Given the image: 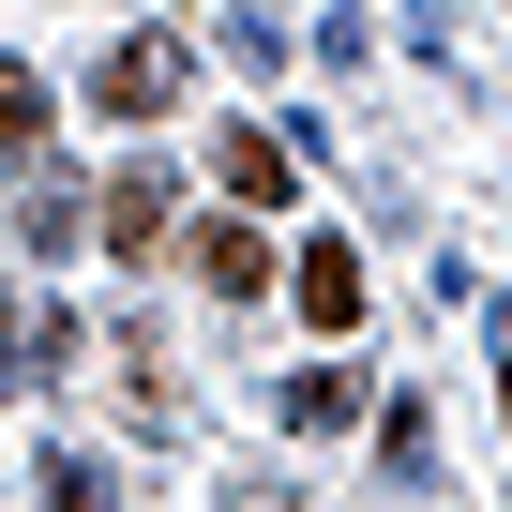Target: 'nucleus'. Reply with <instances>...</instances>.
<instances>
[{
  "mask_svg": "<svg viewBox=\"0 0 512 512\" xmlns=\"http://www.w3.org/2000/svg\"><path fill=\"white\" fill-rule=\"evenodd\" d=\"M181 91H196V61H181V31H121V46L91 61V106H106V121H166Z\"/></svg>",
  "mask_w": 512,
  "mask_h": 512,
  "instance_id": "1",
  "label": "nucleus"
},
{
  "mask_svg": "<svg viewBox=\"0 0 512 512\" xmlns=\"http://www.w3.org/2000/svg\"><path fill=\"white\" fill-rule=\"evenodd\" d=\"M91 196H106L91 226H106L121 256H151V241H166V211H181V181H151V166H136V181H91Z\"/></svg>",
  "mask_w": 512,
  "mask_h": 512,
  "instance_id": "2",
  "label": "nucleus"
},
{
  "mask_svg": "<svg viewBox=\"0 0 512 512\" xmlns=\"http://www.w3.org/2000/svg\"><path fill=\"white\" fill-rule=\"evenodd\" d=\"M196 287H226V302H256V287H272V241H256L241 211H226V226H196Z\"/></svg>",
  "mask_w": 512,
  "mask_h": 512,
  "instance_id": "3",
  "label": "nucleus"
},
{
  "mask_svg": "<svg viewBox=\"0 0 512 512\" xmlns=\"http://www.w3.org/2000/svg\"><path fill=\"white\" fill-rule=\"evenodd\" d=\"M287 287H302L317 332H347V317H362V256H347V241H302V272H287Z\"/></svg>",
  "mask_w": 512,
  "mask_h": 512,
  "instance_id": "4",
  "label": "nucleus"
},
{
  "mask_svg": "<svg viewBox=\"0 0 512 512\" xmlns=\"http://www.w3.org/2000/svg\"><path fill=\"white\" fill-rule=\"evenodd\" d=\"M16 241H31V256H61V241H91V181H61V166H46V181L16 196Z\"/></svg>",
  "mask_w": 512,
  "mask_h": 512,
  "instance_id": "5",
  "label": "nucleus"
},
{
  "mask_svg": "<svg viewBox=\"0 0 512 512\" xmlns=\"http://www.w3.org/2000/svg\"><path fill=\"white\" fill-rule=\"evenodd\" d=\"M211 181L272 211V196H287V136H256V121H226V151H211Z\"/></svg>",
  "mask_w": 512,
  "mask_h": 512,
  "instance_id": "6",
  "label": "nucleus"
},
{
  "mask_svg": "<svg viewBox=\"0 0 512 512\" xmlns=\"http://www.w3.org/2000/svg\"><path fill=\"white\" fill-rule=\"evenodd\" d=\"M31 136H46V76H31V61H0V151H31Z\"/></svg>",
  "mask_w": 512,
  "mask_h": 512,
  "instance_id": "7",
  "label": "nucleus"
},
{
  "mask_svg": "<svg viewBox=\"0 0 512 512\" xmlns=\"http://www.w3.org/2000/svg\"><path fill=\"white\" fill-rule=\"evenodd\" d=\"M287 422H302V437H332V422H362V392H347V377H287Z\"/></svg>",
  "mask_w": 512,
  "mask_h": 512,
  "instance_id": "8",
  "label": "nucleus"
},
{
  "mask_svg": "<svg viewBox=\"0 0 512 512\" xmlns=\"http://www.w3.org/2000/svg\"><path fill=\"white\" fill-rule=\"evenodd\" d=\"M46 512H106V467L91 452H46Z\"/></svg>",
  "mask_w": 512,
  "mask_h": 512,
  "instance_id": "9",
  "label": "nucleus"
},
{
  "mask_svg": "<svg viewBox=\"0 0 512 512\" xmlns=\"http://www.w3.org/2000/svg\"><path fill=\"white\" fill-rule=\"evenodd\" d=\"M16 377H31V317L0 302V392H16Z\"/></svg>",
  "mask_w": 512,
  "mask_h": 512,
  "instance_id": "10",
  "label": "nucleus"
}]
</instances>
